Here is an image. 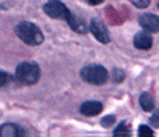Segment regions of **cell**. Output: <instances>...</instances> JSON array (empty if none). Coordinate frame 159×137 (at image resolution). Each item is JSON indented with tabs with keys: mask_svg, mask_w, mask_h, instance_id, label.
Returning <instances> with one entry per match:
<instances>
[{
	"mask_svg": "<svg viewBox=\"0 0 159 137\" xmlns=\"http://www.w3.org/2000/svg\"><path fill=\"white\" fill-rule=\"evenodd\" d=\"M15 32H16V35L22 40L25 45L38 46V45H42V43H43V40H45L42 31H40L34 22H29V21H22V22H19V24L16 26Z\"/></svg>",
	"mask_w": 159,
	"mask_h": 137,
	"instance_id": "cell-1",
	"label": "cell"
},
{
	"mask_svg": "<svg viewBox=\"0 0 159 137\" xmlns=\"http://www.w3.org/2000/svg\"><path fill=\"white\" fill-rule=\"evenodd\" d=\"M81 78L86 81L89 85H105L108 81V72L107 68L99 65V64H91V65H86L81 68V72H80Z\"/></svg>",
	"mask_w": 159,
	"mask_h": 137,
	"instance_id": "cell-2",
	"label": "cell"
},
{
	"mask_svg": "<svg viewBox=\"0 0 159 137\" xmlns=\"http://www.w3.org/2000/svg\"><path fill=\"white\" fill-rule=\"evenodd\" d=\"M16 78L24 85H35L40 80V67L35 62H21L16 67Z\"/></svg>",
	"mask_w": 159,
	"mask_h": 137,
	"instance_id": "cell-3",
	"label": "cell"
},
{
	"mask_svg": "<svg viewBox=\"0 0 159 137\" xmlns=\"http://www.w3.org/2000/svg\"><path fill=\"white\" fill-rule=\"evenodd\" d=\"M45 13L52 18V19H67V16L70 15V11L67 10V7H65L62 2H56V0H51V2H48L45 7H43Z\"/></svg>",
	"mask_w": 159,
	"mask_h": 137,
	"instance_id": "cell-4",
	"label": "cell"
},
{
	"mask_svg": "<svg viewBox=\"0 0 159 137\" xmlns=\"http://www.w3.org/2000/svg\"><path fill=\"white\" fill-rule=\"evenodd\" d=\"M89 31L92 32V35H94L100 43H110V34L107 31V27H105V24L100 21V19H92L91 21V27H89Z\"/></svg>",
	"mask_w": 159,
	"mask_h": 137,
	"instance_id": "cell-5",
	"label": "cell"
},
{
	"mask_svg": "<svg viewBox=\"0 0 159 137\" xmlns=\"http://www.w3.org/2000/svg\"><path fill=\"white\" fill-rule=\"evenodd\" d=\"M134 46L137 50H150L153 46V37L148 31H142L134 37Z\"/></svg>",
	"mask_w": 159,
	"mask_h": 137,
	"instance_id": "cell-6",
	"label": "cell"
},
{
	"mask_svg": "<svg viewBox=\"0 0 159 137\" xmlns=\"http://www.w3.org/2000/svg\"><path fill=\"white\" fill-rule=\"evenodd\" d=\"M140 26L148 32H157L159 31V18L154 15H143L139 18Z\"/></svg>",
	"mask_w": 159,
	"mask_h": 137,
	"instance_id": "cell-7",
	"label": "cell"
},
{
	"mask_svg": "<svg viewBox=\"0 0 159 137\" xmlns=\"http://www.w3.org/2000/svg\"><path fill=\"white\" fill-rule=\"evenodd\" d=\"M102 104L100 102H97V101H89V102H84L83 105H81V113L83 115H86V116H96V115H99L100 112H102Z\"/></svg>",
	"mask_w": 159,
	"mask_h": 137,
	"instance_id": "cell-8",
	"label": "cell"
},
{
	"mask_svg": "<svg viewBox=\"0 0 159 137\" xmlns=\"http://www.w3.org/2000/svg\"><path fill=\"white\" fill-rule=\"evenodd\" d=\"M24 135L22 128L13 125V123H7V125L0 126V137H21Z\"/></svg>",
	"mask_w": 159,
	"mask_h": 137,
	"instance_id": "cell-9",
	"label": "cell"
},
{
	"mask_svg": "<svg viewBox=\"0 0 159 137\" xmlns=\"http://www.w3.org/2000/svg\"><path fill=\"white\" fill-rule=\"evenodd\" d=\"M65 21L69 22V26L72 27V29H73L75 32H78V34H84V32H86V26H84L83 19H80L78 16L69 15V16H67V19H65Z\"/></svg>",
	"mask_w": 159,
	"mask_h": 137,
	"instance_id": "cell-10",
	"label": "cell"
},
{
	"mask_svg": "<svg viewBox=\"0 0 159 137\" xmlns=\"http://www.w3.org/2000/svg\"><path fill=\"white\" fill-rule=\"evenodd\" d=\"M140 107L143 108L145 112H151V110H153V108H154V101H153V97H151V94L143 92V94L140 96Z\"/></svg>",
	"mask_w": 159,
	"mask_h": 137,
	"instance_id": "cell-11",
	"label": "cell"
},
{
	"mask_svg": "<svg viewBox=\"0 0 159 137\" xmlns=\"http://www.w3.org/2000/svg\"><path fill=\"white\" fill-rule=\"evenodd\" d=\"M116 137H129L130 135V131L127 128V123H121V125H118L116 131L113 132Z\"/></svg>",
	"mask_w": 159,
	"mask_h": 137,
	"instance_id": "cell-12",
	"label": "cell"
},
{
	"mask_svg": "<svg viewBox=\"0 0 159 137\" xmlns=\"http://www.w3.org/2000/svg\"><path fill=\"white\" fill-rule=\"evenodd\" d=\"M111 75H113V81H115V83H121V81L124 80V72L118 70V68H115V70L111 72Z\"/></svg>",
	"mask_w": 159,
	"mask_h": 137,
	"instance_id": "cell-13",
	"label": "cell"
},
{
	"mask_svg": "<svg viewBox=\"0 0 159 137\" xmlns=\"http://www.w3.org/2000/svg\"><path fill=\"white\" fill-rule=\"evenodd\" d=\"M139 135H142V137H153L154 132H153L148 126H140V128H139Z\"/></svg>",
	"mask_w": 159,
	"mask_h": 137,
	"instance_id": "cell-14",
	"label": "cell"
},
{
	"mask_svg": "<svg viewBox=\"0 0 159 137\" xmlns=\"http://www.w3.org/2000/svg\"><path fill=\"white\" fill-rule=\"evenodd\" d=\"M132 3L137 8H147L150 5V0H132Z\"/></svg>",
	"mask_w": 159,
	"mask_h": 137,
	"instance_id": "cell-15",
	"label": "cell"
},
{
	"mask_svg": "<svg viewBox=\"0 0 159 137\" xmlns=\"http://www.w3.org/2000/svg\"><path fill=\"white\" fill-rule=\"evenodd\" d=\"M8 73L7 72H3V70H0V88H2V86H5L7 83H8Z\"/></svg>",
	"mask_w": 159,
	"mask_h": 137,
	"instance_id": "cell-16",
	"label": "cell"
},
{
	"mask_svg": "<svg viewBox=\"0 0 159 137\" xmlns=\"http://www.w3.org/2000/svg\"><path fill=\"white\" fill-rule=\"evenodd\" d=\"M113 123H115V116H105L103 120H102V126H105V128H108V126H111L113 125Z\"/></svg>",
	"mask_w": 159,
	"mask_h": 137,
	"instance_id": "cell-17",
	"label": "cell"
},
{
	"mask_svg": "<svg viewBox=\"0 0 159 137\" xmlns=\"http://www.w3.org/2000/svg\"><path fill=\"white\" fill-rule=\"evenodd\" d=\"M151 125H153V126H156V128L159 126V121H157V112H156V115H153V116H151Z\"/></svg>",
	"mask_w": 159,
	"mask_h": 137,
	"instance_id": "cell-18",
	"label": "cell"
},
{
	"mask_svg": "<svg viewBox=\"0 0 159 137\" xmlns=\"http://www.w3.org/2000/svg\"><path fill=\"white\" fill-rule=\"evenodd\" d=\"M88 3L89 5H100V3H103V0H88Z\"/></svg>",
	"mask_w": 159,
	"mask_h": 137,
	"instance_id": "cell-19",
	"label": "cell"
}]
</instances>
